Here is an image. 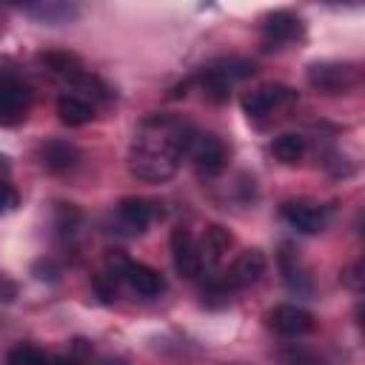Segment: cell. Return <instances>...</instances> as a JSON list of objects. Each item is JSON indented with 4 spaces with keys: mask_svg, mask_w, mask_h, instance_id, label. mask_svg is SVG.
<instances>
[{
    "mask_svg": "<svg viewBox=\"0 0 365 365\" xmlns=\"http://www.w3.org/2000/svg\"><path fill=\"white\" fill-rule=\"evenodd\" d=\"M197 128L177 114H148L128 145V171L143 182H165L188 157Z\"/></svg>",
    "mask_w": 365,
    "mask_h": 365,
    "instance_id": "cell-1",
    "label": "cell"
},
{
    "mask_svg": "<svg viewBox=\"0 0 365 365\" xmlns=\"http://www.w3.org/2000/svg\"><path fill=\"white\" fill-rule=\"evenodd\" d=\"M305 77H308V86L322 94H348L359 86V68L354 63H342V60L311 63Z\"/></svg>",
    "mask_w": 365,
    "mask_h": 365,
    "instance_id": "cell-2",
    "label": "cell"
},
{
    "mask_svg": "<svg viewBox=\"0 0 365 365\" xmlns=\"http://www.w3.org/2000/svg\"><path fill=\"white\" fill-rule=\"evenodd\" d=\"M34 103V91L20 77H0V125H20Z\"/></svg>",
    "mask_w": 365,
    "mask_h": 365,
    "instance_id": "cell-3",
    "label": "cell"
},
{
    "mask_svg": "<svg viewBox=\"0 0 365 365\" xmlns=\"http://www.w3.org/2000/svg\"><path fill=\"white\" fill-rule=\"evenodd\" d=\"M259 31H262V48L277 51V48L302 37V20L288 9H277V11H268L262 17Z\"/></svg>",
    "mask_w": 365,
    "mask_h": 365,
    "instance_id": "cell-4",
    "label": "cell"
},
{
    "mask_svg": "<svg viewBox=\"0 0 365 365\" xmlns=\"http://www.w3.org/2000/svg\"><path fill=\"white\" fill-rule=\"evenodd\" d=\"M188 157L194 160V165H197V171L202 177H217L228 165V148H225V143L217 134H208V131L205 134L202 131L194 134V143H191Z\"/></svg>",
    "mask_w": 365,
    "mask_h": 365,
    "instance_id": "cell-5",
    "label": "cell"
},
{
    "mask_svg": "<svg viewBox=\"0 0 365 365\" xmlns=\"http://www.w3.org/2000/svg\"><path fill=\"white\" fill-rule=\"evenodd\" d=\"M168 245H171V262H174V268H177V274H180V277L194 279V277H200V274H202L200 242H197V237H194L188 228H182V225H180V228H174V231H171Z\"/></svg>",
    "mask_w": 365,
    "mask_h": 365,
    "instance_id": "cell-6",
    "label": "cell"
},
{
    "mask_svg": "<svg viewBox=\"0 0 365 365\" xmlns=\"http://www.w3.org/2000/svg\"><path fill=\"white\" fill-rule=\"evenodd\" d=\"M268 325L279 334V336H288V339H297V336H305L314 331V314L299 308V305H291V302H282V305H274L268 311Z\"/></svg>",
    "mask_w": 365,
    "mask_h": 365,
    "instance_id": "cell-7",
    "label": "cell"
},
{
    "mask_svg": "<svg viewBox=\"0 0 365 365\" xmlns=\"http://www.w3.org/2000/svg\"><path fill=\"white\" fill-rule=\"evenodd\" d=\"M294 100H297V91H294V88L274 83V86H262V88H257V91L242 94V111H245L251 120H262V117L271 114L274 108L288 106V103H294Z\"/></svg>",
    "mask_w": 365,
    "mask_h": 365,
    "instance_id": "cell-8",
    "label": "cell"
},
{
    "mask_svg": "<svg viewBox=\"0 0 365 365\" xmlns=\"http://www.w3.org/2000/svg\"><path fill=\"white\" fill-rule=\"evenodd\" d=\"M282 220L291 228H297L299 234H317L325 225V211H322V205H317L311 200H285Z\"/></svg>",
    "mask_w": 365,
    "mask_h": 365,
    "instance_id": "cell-9",
    "label": "cell"
},
{
    "mask_svg": "<svg viewBox=\"0 0 365 365\" xmlns=\"http://www.w3.org/2000/svg\"><path fill=\"white\" fill-rule=\"evenodd\" d=\"M265 268H268L265 254L257 251V248H251V251H242V254L231 262V268L225 271V279H228V285H231L234 291H240V288H248V285L259 282L262 274H265Z\"/></svg>",
    "mask_w": 365,
    "mask_h": 365,
    "instance_id": "cell-10",
    "label": "cell"
},
{
    "mask_svg": "<svg viewBox=\"0 0 365 365\" xmlns=\"http://www.w3.org/2000/svg\"><path fill=\"white\" fill-rule=\"evenodd\" d=\"M120 277H123V279L128 282V288H131L134 294H140V297H157V294L165 291L163 274L154 271V268L145 265V262H131V259H125L123 268H120Z\"/></svg>",
    "mask_w": 365,
    "mask_h": 365,
    "instance_id": "cell-11",
    "label": "cell"
},
{
    "mask_svg": "<svg viewBox=\"0 0 365 365\" xmlns=\"http://www.w3.org/2000/svg\"><path fill=\"white\" fill-rule=\"evenodd\" d=\"M40 163L51 174H71L80 165V148L68 140H48L40 148Z\"/></svg>",
    "mask_w": 365,
    "mask_h": 365,
    "instance_id": "cell-12",
    "label": "cell"
},
{
    "mask_svg": "<svg viewBox=\"0 0 365 365\" xmlns=\"http://www.w3.org/2000/svg\"><path fill=\"white\" fill-rule=\"evenodd\" d=\"M23 11L34 20H40L43 26H63V23H74L80 17V6L66 3V0H40V3H29L23 6Z\"/></svg>",
    "mask_w": 365,
    "mask_h": 365,
    "instance_id": "cell-13",
    "label": "cell"
},
{
    "mask_svg": "<svg viewBox=\"0 0 365 365\" xmlns=\"http://www.w3.org/2000/svg\"><path fill=\"white\" fill-rule=\"evenodd\" d=\"M231 242H234V237H231V231H228V228H222V225H208V228H205V234H202V242H200L202 268L217 265V262L225 257V251L231 248Z\"/></svg>",
    "mask_w": 365,
    "mask_h": 365,
    "instance_id": "cell-14",
    "label": "cell"
},
{
    "mask_svg": "<svg viewBox=\"0 0 365 365\" xmlns=\"http://www.w3.org/2000/svg\"><path fill=\"white\" fill-rule=\"evenodd\" d=\"M57 117L63 125L68 128H80L86 123L94 120V106L86 100V97H77V94H63L57 100Z\"/></svg>",
    "mask_w": 365,
    "mask_h": 365,
    "instance_id": "cell-15",
    "label": "cell"
},
{
    "mask_svg": "<svg viewBox=\"0 0 365 365\" xmlns=\"http://www.w3.org/2000/svg\"><path fill=\"white\" fill-rule=\"evenodd\" d=\"M117 214L131 231H145L154 220V205L143 197H123L117 205Z\"/></svg>",
    "mask_w": 365,
    "mask_h": 365,
    "instance_id": "cell-16",
    "label": "cell"
},
{
    "mask_svg": "<svg viewBox=\"0 0 365 365\" xmlns=\"http://www.w3.org/2000/svg\"><path fill=\"white\" fill-rule=\"evenodd\" d=\"M279 271H282L285 285H288L294 294H311V277H308L305 268L299 265V259H297V254L291 251V245H282V251H279Z\"/></svg>",
    "mask_w": 365,
    "mask_h": 365,
    "instance_id": "cell-17",
    "label": "cell"
},
{
    "mask_svg": "<svg viewBox=\"0 0 365 365\" xmlns=\"http://www.w3.org/2000/svg\"><path fill=\"white\" fill-rule=\"evenodd\" d=\"M37 63H40V66H46L51 74L63 77L66 83H68L77 71H83L80 57H77V54H71V51H40V54H37Z\"/></svg>",
    "mask_w": 365,
    "mask_h": 365,
    "instance_id": "cell-18",
    "label": "cell"
},
{
    "mask_svg": "<svg viewBox=\"0 0 365 365\" xmlns=\"http://www.w3.org/2000/svg\"><path fill=\"white\" fill-rule=\"evenodd\" d=\"M231 86H234V83L220 71L217 63H211V66L202 68V74H200V88H202V94H205L211 103H228Z\"/></svg>",
    "mask_w": 365,
    "mask_h": 365,
    "instance_id": "cell-19",
    "label": "cell"
},
{
    "mask_svg": "<svg viewBox=\"0 0 365 365\" xmlns=\"http://www.w3.org/2000/svg\"><path fill=\"white\" fill-rule=\"evenodd\" d=\"M271 151H274V157H277L279 163L294 165V163H299V160H302V154H305V137H302V134H297V131L279 134V137L274 140Z\"/></svg>",
    "mask_w": 365,
    "mask_h": 365,
    "instance_id": "cell-20",
    "label": "cell"
},
{
    "mask_svg": "<svg viewBox=\"0 0 365 365\" xmlns=\"http://www.w3.org/2000/svg\"><path fill=\"white\" fill-rule=\"evenodd\" d=\"M117 265L114 268H106V271H100V274H94V279H91V285H94V294L100 297V302H114L117 297H120V268H123V262L125 259H114Z\"/></svg>",
    "mask_w": 365,
    "mask_h": 365,
    "instance_id": "cell-21",
    "label": "cell"
},
{
    "mask_svg": "<svg viewBox=\"0 0 365 365\" xmlns=\"http://www.w3.org/2000/svg\"><path fill=\"white\" fill-rule=\"evenodd\" d=\"M277 362L279 365H328L322 354H317L314 348H305V345H288V348L277 351Z\"/></svg>",
    "mask_w": 365,
    "mask_h": 365,
    "instance_id": "cell-22",
    "label": "cell"
},
{
    "mask_svg": "<svg viewBox=\"0 0 365 365\" xmlns=\"http://www.w3.org/2000/svg\"><path fill=\"white\" fill-rule=\"evenodd\" d=\"M6 365H51V356L37 345H17L9 351Z\"/></svg>",
    "mask_w": 365,
    "mask_h": 365,
    "instance_id": "cell-23",
    "label": "cell"
},
{
    "mask_svg": "<svg viewBox=\"0 0 365 365\" xmlns=\"http://www.w3.org/2000/svg\"><path fill=\"white\" fill-rule=\"evenodd\" d=\"M231 294H234V288L228 285L225 274H222V277H208V279L202 282V299H205L208 305H225V302L231 299Z\"/></svg>",
    "mask_w": 365,
    "mask_h": 365,
    "instance_id": "cell-24",
    "label": "cell"
},
{
    "mask_svg": "<svg viewBox=\"0 0 365 365\" xmlns=\"http://www.w3.org/2000/svg\"><path fill=\"white\" fill-rule=\"evenodd\" d=\"M17 202H20L17 191H14L6 180H0V214H6V211H11V208H17Z\"/></svg>",
    "mask_w": 365,
    "mask_h": 365,
    "instance_id": "cell-25",
    "label": "cell"
},
{
    "mask_svg": "<svg viewBox=\"0 0 365 365\" xmlns=\"http://www.w3.org/2000/svg\"><path fill=\"white\" fill-rule=\"evenodd\" d=\"M359 268H362V265H359V262H354V265H351V268L342 274V282H345V285H351L354 291H359V282H362V274H359Z\"/></svg>",
    "mask_w": 365,
    "mask_h": 365,
    "instance_id": "cell-26",
    "label": "cell"
},
{
    "mask_svg": "<svg viewBox=\"0 0 365 365\" xmlns=\"http://www.w3.org/2000/svg\"><path fill=\"white\" fill-rule=\"evenodd\" d=\"M51 365H83V359H77L71 354H57V356H51Z\"/></svg>",
    "mask_w": 365,
    "mask_h": 365,
    "instance_id": "cell-27",
    "label": "cell"
},
{
    "mask_svg": "<svg viewBox=\"0 0 365 365\" xmlns=\"http://www.w3.org/2000/svg\"><path fill=\"white\" fill-rule=\"evenodd\" d=\"M106 365H125V362H120V359H111V362H106Z\"/></svg>",
    "mask_w": 365,
    "mask_h": 365,
    "instance_id": "cell-28",
    "label": "cell"
}]
</instances>
